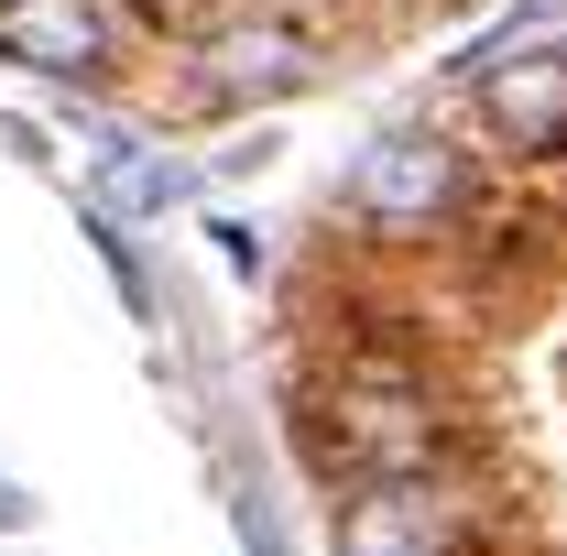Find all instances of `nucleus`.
Masks as SVG:
<instances>
[{
  "mask_svg": "<svg viewBox=\"0 0 567 556\" xmlns=\"http://www.w3.org/2000/svg\"><path fill=\"white\" fill-rule=\"evenodd\" d=\"M87 164H99V197H110V208H164V197H186V175H175V164H153V153L121 142V132H99Z\"/></svg>",
  "mask_w": 567,
  "mask_h": 556,
  "instance_id": "obj_7",
  "label": "nucleus"
},
{
  "mask_svg": "<svg viewBox=\"0 0 567 556\" xmlns=\"http://www.w3.org/2000/svg\"><path fill=\"white\" fill-rule=\"evenodd\" d=\"M306 76H317V44H306V33L240 22V33H218L208 55H197V99H208V110H240V99H284V87H306Z\"/></svg>",
  "mask_w": 567,
  "mask_h": 556,
  "instance_id": "obj_4",
  "label": "nucleus"
},
{
  "mask_svg": "<svg viewBox=\"0 0 567 556\" xmlns=\"http://www.w3.org/2000/svg\"><path fill=\"white\" fill-rule=\"evenodd\" d=\"M306 447H317V470H339V481H404V470H436L447 459V425L425 404L404 371H350L317 425H306Z\"/></svg>",
  "mask_w": 567,
  "mask_h": 556,
  "instance_id": "obj_1",
  "label": "nucleus"
},
{
  "mask_svg": "<svg viewBox=\"0 0 567 556\" xmlns=\"http://www.w3.org/2000/svg\"><path fill=\"white\" fill-rule=\"evenodd\" d=\"M481 110H492L524 153H567V44H535V55L492 66L481 76Z\"/></svg>",
  "mask_w": 567,
  "mask_h": 556,
  "instance_id": "obj_6",
  "label": "nucleus"
},
{
  "mask_svg": "<svg viewBox=\"0 0 567 556\" xmlns=\"http://www.w3.org/2000/svg\"><path fill=\"white\" fill-rule=\"evenodd\" d=\"M458 197H470V164L436 132H382L350 164V218H371V229H436Z\"/></svg>",
  "mask_w": 567,
  "mask_h": 556,
  "instance_id": "obj_3",
  "label": "nucleus"
},
{
  "mask_svg": "<svg viewBox=\"0 0 567 556\" xmlns=\"http://www.w3.org/2000/svg\"><path fill=\"white\" fill-rule=\"evenodd\" d=\"M0 55L33 76H87L110 66V22L87 11V0H0Z\"/></svg>",
  "mask_w": 567,
  "mask_h": 556,
  "instance_id": "obj_5",
  "label": "nucleus"
},
{
  "mask_svg": "<svg viewBox=\"0 0 567 556\" xmlns=\"http://www.w3.org/2000/svg\"><path fill=\"white\" fill-rule=\"evenodd\" d=\"M481 502L447 470H404V481H350L339 502V556H470Z\"/></svg>",
  "mask_w": 567,
  "mask_h": 556,
  "instance_id": "obj_2",
  "label": "nucleus"
}]
</instances>
